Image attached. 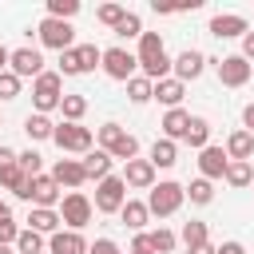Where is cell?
Listing matches in <instances>:
<instances>
[{
    "label": "cell",
    "mask_w": 254,
    "mask_h": 254,
    "mask_svg": "<svg viewBox=\"0 0 254 254\" xmlns=\"http://www.w3.org/2000/svg\"><path fill=\"white\" fill-rule=\"evenodd\" d=\"M214 75L222 87H242V83H250L254 64H246L242 56H222V60H214Z\"/></svg>",
    "instance_id": "obj_8"
},
{
    "label": "cell",
    "mask_w": 254,
    "mask_h": 254,
    "mask_svg": "<svg viewBox=\"0 0 254 254\" xmlns=\"http://www.w3.org/2000/svg\"><path fill=\"white\" fill-rule=\"evenodd\" d=\"M0 210H4V202H0Z\"/></svg>",
    "instance_id": "obj_55"
},
{
    "label": "cell",
    "mask_w": 254,
    "mask_h": 254,
    "mask_svg": "<svg viewBox=\"0 0 254 254\" xmlns=\"http://www.w3.org/2000/svg\"><path fill=\"white\" fill-rule=\"evenodd\" d=\"M64 222H60V210H44V206H32L28 210V230H36V234H56Z\"/></svg>",
    "instance_id": "obj_21"
},
{
    "label": "cell",
    "mask_w": 254,
    "mask_h": 254,
    "mask_svg": "<svg viewBox=\"0 0 254 254\" xmlns=\"http://www.w3.org/2000/svg\"><path fill=\"white\" fill-rule=\"evenodd\" d=\"M75 12H79V0H48V16L52 20H67L71 24Z\"/></svg>",
    "instance_id": "obj_38"
},
{
    "label": "cell",
    "mask_w": 254,
    "mask_h": 254,
    "mask_svg": "<svg viewBox=\"0 0 254 254\" xmlns=\"http://www.w3.org/2000/svg\"><path fill=\"white\" fill-rule=\"evenodd\" d=\"M131 254H143V250H131Z\"/></svg>",
    "instance_id": "obj_54"
},
{
    "label": "cell",
    "mask_w": 254,
    "mask_h": 254,
    "mask_svg": "<svg viewBox=\"0 0 254 254\" xmlns=\"http://www.w3.org/2000/svg\"><path fill=\"white\" fill-rule=\"evenodd\" d=\"M250 79H254V75H250Z\"/></svg>",
    "instance_id": "obj_57"
},
{
    "label": "cell",
    "mask_w": 254,
    "mask_h": 254,
    "mask_svg": "<svg viewBox=\"0 0 254 254\" xmlns=\"http://www.w3.org/2000/svg\"><path fill=\"white\" fill-rule=\"evenodd\" d=\"M75 56H79V71H95L99 60H103V52L95 44H75Z\"/></svg>",
    "instance_id": "obj_37"
},
{
    "label": "cell",
    "mask_w": 254,
    "mask_h": 254,
    "mask_svg": "<svg viewBox=\"0 0 254 254\" xmlns=\"http://www.w3.org/2000/svg\"><path fill=\"white\" fill-rule=\"evenodd\" d=\"M16 238H20V226H16V218L8 214V206L0 210V246H16Z\"/></svg>",
    "instance_id": "obj_40"
},
{
    "label": "cell",
    "mask_w": 254,
    "mask_h": 254,
    "mask_svg": "<svg viewBox=\"0 0 254 254\" xmlns=\"http://www.w3.org/2000/svg\"><path fill=\"white\" fill-rule=\"evenodd\" d=\"M179 242H183L187 250H194V246H202V242H206V222H198V218H190V222H183V234H179Z\"/></svg>",
    "instance_id": "obj_31"
},
{
    "label": "cell",
    "mask_w": 254,
    "mask_h": 254,
    "mask_svg": "<svg viewBox=\"0 0 254 254\" xmlns=\"http://www.w3.org/2000/svg\"><path fill=\"white\" fill-rule=\"evenodd\" d=\"M250 187H254V183H250Z\"/></svg>",
    "instance_id": "obj_56"
},
{
    "label": "cell",
    "mask_w": 254,
    "mask_h": 254,
    "mask_svg": "<svg viewBox=\"0 0 254 254\" xmlns=\"http://www.w3.org/2000/svg\"><path fill=\"white\" fill-rule=\"evenodd\" d=\"M60 111H64V123H79V119H83V111H87V99H83L79 91H71V95H64V99H60Z\"/></svg>",
    "instance_id": "obj_27"
},
{
    "label": "cell",
    "mask_w": 254,
    "mask_h": 254,
    "mask_svg": "<svg viewBox=\"0 0 254 254\" xmlns=\"http://www.w3.org/2000/svg\"><path fill=\"white\" fill-rule=\"evenodd\" d=\"M87 254H123L111 238H95V242H87Z\"/></svg>",
    "instance_id": "obj_45"
},
{
    "label": "cell",
    "mask_w": 254,
    "mask_h": 254,
    "mask_svg": "<svg viewBox=\"0 0 254 254\" xmlns=\"http://www.w3.org/2000/svg\"><path fill=\"white\" fill-rule=\"evenodd\" d=\"M24 131H28V139H36V143H40V139H52L56 123H52L48 115H36V111H32V115L24 119Z\"/></svg>",
    "instance_id": "obj_28"
},
{
    "label": "cell",
    "mask_w": 254,
    "mask_h": 254,
    "mask_svg": "<svg viewBox=\"0 0 254 254\" xmlns=\"http://www.w3.org/2000/svg\"><path fill=\"white\" fill-rule=\"evenodd\" d=\"M52 179H56V187H67V190H75V187H83V183H87V175H83V163H79V159H56Z\"/></svg>",
    "instance_id": "obj_16"
},
{
    "label": "cell",
    "mask_w": 254,
    "mask_h": 254,
    "mask_svg": "<svg viewBox=\"0 0 254 254\" xmlns=\"http://www.w3.org/2000/svg\"><path fill=\"white\" fill-rule=\"evenodd\" d=\"M183 143H190V147H210V123L206 119H198V115H190V127H187V139Z\"/></svg>",
    "instance_id": "obj_29"
},
{
    "label": "cell",
    "mask_w": 254,
    "mask_h": 254,
    "mask_svg": "<svg viewBox=\"0 0 254 254\" xmlns=\"http://www.w3.org/2000/svg\"><path fill=\"white\" fill-rule=\"evenodd\" d=\"M119 218H123V226H127V230H135V234H139V230L151 222V210H147V202L127 198V202H123V210H119Z\"/></svg>",
    "instance_id": "obj_23"
},
{
    "label": "cell",
    "mask_w": 254,
    "mask_h": 254,
    "mask_svg": "<svg viewBox=\"0 0 254 254\" xmlns=\"http://www.w3.org/2000/svg\"><path fill=\"white\" fill-rule=\"evenodd\" d=\"M91 214H95V206H91V198H87L83 190H67V194L60 198V222H64L67 230H83V226L91 222Z\"/></svg>",
    "instance_id": "obj_5"
},
{
    "label": "cell",
    "mask_w": 254,
    "mask_h": 254,
    "mask_svg": "<svg viewBox=\"0 0 254 254\" xmlns=\"http://www.w3.org/2000/svg\"><path fill=\"white\" fill-rule=\"evenodd\" d=\"M183 190H187V198H190L194 206L214 202V183H210V179H190V187H183Z\"/></svg>",
    "instance_id": "obj_30"
},
{
    "label": "cell",
    "mask_w": 254,
    "mask_h": 254,
    "mask_svg": "<svg viewBox=\"0 0 254 254\" xmlns=\"http://www.w3.org/2000/svg\"><path fill=\"white\" fill-rule=\"evenodd\" d=\"M131 250H143V254H151V246H147V230H139V234L131 238Z\"/></svg>",
    "instance_id": "obj_49"
},
{
    "label": "cell",
    "mask_w": 254,
    "mask_h": 254,
    "mask_svg": "<svg viewBox=\"0 0 254 254\" xmlns=\"http://www.w3.org/2000/svg\"><path fill=\"white\" fill-rule=\"evenodd\" d=\"M135 60H139V67H143V79H151V83H159V79L171 75V56H167L159 32H143V36H139Z\"/></svg>",
    "instance_id": "obj_1"
},
{
    "label": "cell",
    "mask_w": 254,
    "mask_h": 254,
    "mask_svg": "<svg viewBox=\"0 0 254 254\" xmlns=\"http://www.w3.org/2000/svg\"><path fill=\"white\" fill-rule=\"evenodd\" d=\"M226 167H230V159H226V151H222V147H214V143H210V147H202V151H198V179H210V183H214V179H222V175H226Z\"/></svg>",
    "instance_id": "obj_13"
},
{
    "label": "cell",
    "mask_w": 254,
    "mask_h": 254,
    "mask_svg": "<svg viewBox=\"0 0 254 254\" xmlns=\"http://www.w3.org/2000/svg\"><path fill=\"white\" fill-rule=\"evenodd\" d=\"M123 16H127V8H123V4H99V8H95V20H99V24H107V28H115Z\"/></svg>",
    "instance_id": "obj_41"
},
{
    "label": "cell",
    "mask_w": 254,
    "mask_h": 254,
    "mask_svg": "<svg viewBox=\"0 0 254 254\" xmlns=\"http://www.w3.org/2000/svg\"><path fill=\"white\" fill-rule=\"evenodd\" d=\"M163 139H171V143H179V139H187V127H190V115L183 111V107H171L167 115H163Z\"/></svg>",
    "instance_id": "obj_20"
},
{
    "label": "cell",
    "mask_w": 254,
    "mask_h": 254,
    "mask_svg": "<svg viewBox=\"0 0 254 254\" xmlns=\"http://www.w3.org/2000/svg\"><path fill=\"white\" fill-rule=\"evenodd\" d=\"M123 202H127V183H123L119 175H107V179L95 183V202H91V206H95L99 214H119Z\"/></svg>",
    "instance_id": "obj_6"
},
{
    "label": "cell",
    "mask_w": 254,
    "mask_h": 254,
    "mask_svg": "<svg viewBox=\"0 0 254 254\" xmlns=\"http://www.w3.org/2000/svg\"><path fill=\"white\" fill-rule=\"evenodd\" d=\"M99 67H103V71H107L111 79L127 83V79L135 75L139 60H135V52H127V48H107V52H103V60H99Z\"/></svg>",
    "instance_id": "obj_9"
},
{
    "label": "cell",
    "mask_w": 254,
    "mask_h": 254,
    "mask_svg": "<svg viewBox=\"0 0 254 254\" xmlns=\"http://www.w3.org/2000/svg\"><path fill=\"white\" fill-rule=\"evenodd\" d=\"M16 95H20V75L0 71V99H16Z\"/></svg>",
    "instance_id": "obj_44"
},
{
    "label": "cell",
    "mask_w": 254,
    "mask_h": 254,
    "mask_svg": "<svg viewBox=\"0 0 254 254\" xmlns=\"http://www.w3.org/2000/svg\"><path fill=\"white\" fill-rule=\"evenodd\" d=\"M214 254H246V246H242L238 238H230V242H222V246H214Z\"/></svg>",
    "instance_id": "obj_46"
},
{
    "label": "cell",
    "mask_w": 254,
    "mask_h": 254,
    "mask_svg": "<svg viewBox=\"0 0 254 254\" xmlns=\"http://www.w3.org/2000/svg\"><path fill=\"white\" fill-rule=\"evenodd\" d=\"M60 99H64V75L60 71H40L32 79V107H36V115L56 111Z\"/></svg>",
    "instance_id": "obj_2"
},
{
    "label": "cell",
    "mask_w": 254,
    "mask_h": 254,
    "mask_svg": "<svg viewBox=\"0 0 254 254\" xmlns=\"http://www.w3.org/2000/svg\"><path fill=\"white\" fill-rule=\"evenodd\" d=\"M44 234H36V230H20V238H16V254H44Z\"/></svg>",
    "instance_id": "obj_35"
},
{
    "label": "cell",
    "mask_w": 254,
    "mask_h": 254,
    "mask_svg": "<svg viewBox=\"0 0 254 254\" xmlns=\"http://www.w3.org/2000/svg\"><path fill=\"white\" fill-rule=\"evenodd\" d=\"M119 135H123V127H119V123H103V127L95 131V143H99V151H111V147L119 143Z\"/></svg>",
    "instance_id": "obj_42"
},
{
    "label": "cell",
    "mask_w": 254,
    "mask_h": 254,
    "mask_svg": "<svg viewBox=\"0 0 254 254\" xmlns=\"http://www.w3.org/2000/svg\"><path fill=\"white\" fill-rule=\"evenodd\" d=\"M0 254H12V246H0Z\"/></svg>",
    "instance_id": "obj_53"
},
{
    "label": "cell",
    "mask_w": 254,
    "mask_h": 254,
    "mask_svg": "<svg viewBox=\"0 0 254 254\" xmlns=\"http://www.w3.org/2000/svg\"><path fill=\"white\" fill-rule=\"evenodd\" d=\"M28 202H32V206H44V210H56V206H60V187H56V179H52V175H36V179L28 183Z\"/></svg>",
    "instance_id": "obj_12"
},
{
    "label": "cell",
    "mask_w": 254,
    "mask_h": 254,
    "mask_svg": "<svg viewBox=\"0 0 254 254\" xmlns=\"http://www.w3.org/2000/svg\"><path fill=\"white\" fill-rule=\"evenodd\" d=\"M222 179H226L230 187H250V183H254V167H250V163H234V159H230V167H226V175H222Z\"/></svg>",
    "instance_id": "obj_34"
},
{
    "label": "cell",
    "mask_w": 254,
    "mask_h": 254,
    "mask_svg": "<svg viewBox=\"0 0 254 254\" xmlns=\"http://www.w3.org/2000/svg\"><path fill=\"white\" fill-rule=\"evenodd\" d=\"M250 32V24H246V16H238V12H218V16H210V36H218V40H234V36H246Z\"/></svg>",
    "instance_id": "obj_14"
},
{
    "label": "cell",
    "mask_w": 254,
    "mask_h": 254,
    "mask_svg": "<svg viewBox=\"0 0 254 254\" xmlns=\"http://www.w3.org/2000/svg\"><path fill=\"white\" fill-rule=\"evenodd\" d=\"M187 254H214V246H210V242H202V246H194V250H187Z\"/></svg>",
    "instance_id": "obj_51"
},
{
    "label": "cell",
    "mask_w": 254,
    "mask_h": 254,
    "mask_svg": "<svg viewBox=\"0 0 254 254\" xmlns=\"http://www.w3.org/2000/svg\"><path fill=\"white\" fill-rule=\"evenodd\" d=\"M242 131H250V135H254V103H246V107H242Z\"/></svg>",
    "instance_id": "obj_48"
},
{
    "label": "cell",
    "mask_w": 254,
    "mask_h": 254,
    "mask_svg": "<svg viewBox=\"0 0 254 254\" xmlns=\"http://www.w3.org/2000/svg\"><path fill=\"white\" fill-rule=\"evenodd\" d=\"M48 250L52 254H87V238L79 230H56L48 238Z\"/></svg>",
    "instance_id": "obj_17"
},
{
    "label": "cell",
    "mask_w": 254,
    "mask_h": 254,
    "mask_svg": "<svg viewBox=\"0 0 254 254\" xmlns=\"http://www.w3.org/2000/svg\"><path fill=\"white\" fill-rule=\"evenodd\" d=\"M151 91H155V83H151V79H143V75H131V79H127V99H131V103H139V107H143V103L151 99Z\"/></svg>",
    "instance_id": "obj_32"
},
{
    "label": "cell",
    "mask_w": 254,
    "mask_h": 254,
    "mask_svg": "<svg viewBox=\"0 0 254 254\" xmlns=\"http://www.w3.org/2000/svg\"><path fill=\"white\" fill-rule=\"evenodd\" d=\"M60 75H83V71H79V56H75V48L60 52Z\"/></svg>",
    "instance_id": "obj_43"
},
{
    "label": "cell",
    "mask_w": 254,
    "mask_h": 254,
    "mask_svg": "<svg viewBox=\"0 0 254 254\" xmlns=\"http://www.w3.org/2000/svg\"><path fill=\"white\" fill-rule=\"evenodd\" d=\"M183 95H187V83H179L175 75L159 79V83H155V91H151V99H159L167 111H171V107H179V103H183Z\"/></svg>",
    "instance_id": "obj_19"
},
{
    "label": "cell",
    "mask_w": 254,
    "mask_h": 254,
    "mask_svg": "<svg viewBox=\"0 0 254 254\" xmlns=\"http://www.w3.org/2000/svg\"><path fill=\"white\" fill-rule=\"evenodd\" d=\"M8 71L20 75V79H36V75L44 71V56H40V48H16V52L8 56Z\"/></svg>",
    "instance_id": "obj_11"
},
{
    "label": "cell",
    "mask_w": 254,
    "mask_h": 254,
    "mask_svg": "<svg viewBox=\"0 0 254 254\" xmlns=\"http://www.w3.org/2000/svg\"><path fill=\"white\" fill-rule=\"evenodd\" d=\"M206 56L198 52V48H187V52H179L175 60H171V71H175V79L179 83H190V79H198L202 71H206Z\"/></svg>",
    "instance_id": "obj_10"
},
{
    "label": "cell",
    "mask_w": 254,
    "mask_h": 254,
    "mask_svg": "<svg viewBox=\"0 0 254 254\" xmlns=\"http://www.w3.org/2000/svg\"><path fill=\"white\" fill-rule=\"evenodd\" d=\"M8 56H12V52H8L4 44H0V71H8Z\"/></svg>",
    "instance_id": "obj_52"
},
{
    "label": "cell",
    "mask_w": 254,
    "mask_h": 254,
    "mask_svg": "<svg viewBox=\"0 0 254 254\" xmlns=\"http://www.w3.org/2000/svg\"><path fill=\"white\" fill-rule=\"evenodd\" d=\"M52 143H56L64 155H87L91 143H95V135H91V127H83V123H56Z\"/></svg>",
    "instance_id": "obj_4"
},
{
    "label": "cell",
    "mask_w": 254,
    "mask_h": 254,
    "mask_svg": "<svg viewBox=\"0 0 254 254\" xmlns=\"http://www.w3.org/2000/svg\"><path fill=\"white\" fill-rule=\"evenodd\" d=\"M28 183H32V179H28V175H24V171H20L16 163L0 171V187H8V190H12L16 198H28Z\"/></svg>",
    "instance_id": "obj_25"
},
{
    "label": "cell",
    "mask_w": 254,
    "mask_h": 254,
    "mask_svg": "<svg viewBox=\"0 0 254 254\" xmlns=\"http://www.w3.org/2000/svg\"><path fill=\"white\" fill-rule=\"evenodd\" d=\"M115 36H119V40H139V36H143V20H139L135 12H127V16L115 24Z\"/></svg>",
    "instance_id": "obj_36"
},
{
    "label": "cell",
    "mask_w": 254,
    "mask_h": 254,
    "mask_svg": "<svg viewBox=\"0 0 254 254\" xmlns=\"http://www.w3.org/2000/svg\"><path fill=\"white\" fill-rule=\"evenodd\" d=\"M187 202V190H183V183H155L151 190H147V210L155 214V218H171L179 206Z\"/></svg>",
    "instance_id": "obj_3"
},
{
    "label": "cell",
    "mask_w": 254,
    "mask_h": 254,
    "mask_svg": "<svg viewBox=\"0 0 254 254\" xmlns=\"http://www.w3.org/2000/svg\"><path fill=\"white\" fill-rule=\"evenodd\" d=\"M36 32H40V44H44V48H56V52L75 48V28H71L67 20H52V16H44V20L36 24Z\"/></svg>",
    "instance_id": "obj_7"
},
{
    "label": "cell",
    "mask_w": 254,
    "mask_h": 254,
    "mask_svg": "<svg viewBox=\"0 0 254 254\" xmlns=\"http://www.w3.org/2000/svg\"><path fill=\"white\" fill-rule=\"evenodd\" d=\"M12 163H16V151L0 143V171H4V167H12Z\"/></svg>",
    "instance_id": "obj_50"
},
{
    "label": "cell",
    "mask_w": 254,
    "mask_h": 254,
    "mask_svg": "<svg viewBox=\"0 0 254 254\" xmlns=\"http://www.w3.org/2000/svg\"><path fill=\"white\" fill-rule=\"evenodd\" d=\"M175 163H179V143L155 139V143H151V167L159 171V167H175Z\"/></svg>",
    "instance_id": "obj_24"
},
{
    "label": "cell",
    "mask_w": 254,
    "mask_h": 254,
    "mask_svg": "<svg viewBox=\"0 0 254 254\" xmlns=\"http://www.w3.org/2000/svg\"><path fill=\"white\" fill-rule=\"evenodd\" d=\"M79 163H83V175L99 183V179H107V175H111V163H115V159H111L107 151H99V147H95V151H87Z\"/></svg>",
    "instance_id": "obj_22"
},
{
    "label": "cell",
    "mask_w": 254,
    "mask_h": 254,
    "mask_svg": "<svg viewBox=\"0 0 254 254\" xmlns=\"http://www.w3.org/2000/svg\"><path fill=\"white\" fill-rule=\"evenodd\" d=\"M119 179L127 187H135V190H151L155 187V167H151V159H131V163H123Z\"/></svg>",
    "instance_id": "obj_15"
},
{
    "label": "cell",
    "mask_w": 254,
    "mask_h": 254,
    "mask_svg": "<svg viewBox=\"0 0 254 254\" xmlns=\"http://www.w3.org/2000/svg\"><path fill=\"white\" fill-rule=\"evenodd\" d=\"M238 56H242L246 64H254V32H246V36H242V52H238Z\"/></svg>",
    "instance_id": "obj_47"
},
{
    "label": "cell",
    "mask_w": 254,
    "mask_h": 254,
    "mask_svg": "<svg viewBox=\"0 0 254 254\" xmlns=\"http://www.w3.org/2000/svg\"><path fill=\"white\" fill-rule=\"evenodd\" d=\"M147 246H151V254H171V250L179 246V234H175V230H167V226L147 230Z\"/></svg>",
    "instance_id": "obj_26"
},
{
    "label": "cell",
    "mask_w": 254,
    "mask_h": 254,
    "mask_svg": "<svg viewBox=\"0 0 254 254\" xmlns=\"http://www.w3.org/2000/svg\"><path fill=\"white\" fill-rule=\"evenodd\" d=\"M16 167H20L28 179H36V175H40V167H44V159H40V151H32V147H28V151H20V155H16Z\"/></svg>",
    "instance_id": "obj_39"
},
{
    "label": "cell",
    "mask_w": 254,
    "mask_h": 254,
    "mask_svg": "<svg viewBox=\"0 0 254 254\" xmlns=\"http://www.w3.org/2000/svg\"><path fill=\"white\" fill-rule=\"evenodd\" d=\"M107 155H111V159H123V163H131V159L139 155V139H135L131 131H123V135H119V143H115Z\"/></svg>",
    "instance_id": "obj_33"
},
{
    "label": "cell",
    "mask_w": 254,
    "mask_h": 254,
    "mask_svg": "<svg viewBox=\"0 0 254 254\" xmlns=\"http://www.w3.org/2000/svg\"><path fill=\"white\" fill-rule=\"evenodd\" d=\"M222 151H226V159H234V163H250V159H254V135H250V131H230Z\"/></svg>",
    "instance_id": "obj_18"
}]
</instances>
